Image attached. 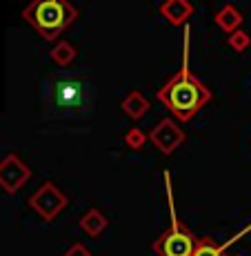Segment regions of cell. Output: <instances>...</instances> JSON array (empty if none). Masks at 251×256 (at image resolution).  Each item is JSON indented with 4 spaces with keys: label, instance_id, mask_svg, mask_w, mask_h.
Wrapping results in <instances>:
<instances>
[{
    "label": "cell",
    "instance_id": "1",
    "mask_svg": "<svg viewBox=\"0 0 251 256\" xmlns=\"http://www.w3.org/2000/svg\"><path fill=\"white\" fill-rule=\"evenodd\" d=\"M158 100L180 122H187L211 100V92L185 65L158 90Z\"/></svg>",
    "mask_w": 251,
    "mask_h": 256
},
{
    "label": "cell",
    "instance_id": "2",
    "mask_svg": "<svg viewBox=\"0 0 251 256\" xmlns=\"http://www.w3.org/2000/svg\"><path fill=\"white\" fill-rule=\"evenodd\" d=\"M22 18L45 40H53L69 24L76 22L78 9L69 0H31L22 12Z\"/></svg>",
    "mask_w": 251,
    "mask_h": 256
},
{
    "label": "cell",
    "instance_id": "3",
    "mask_svg": "<svg viewBox=\"0 0 251 256\" xmlns=\"http://www.w3.org/2000/svg\"><path fill=\"white\" fill-rule=\"evenodd\" d=\"M196 243H198V238L176 218V212L171 208V228L165 234H160V238L154 243V254L156 256H194Z\"/></svg>",
    "mask_w": 251,
    "mask_h": 256
},
{
    "label": "cell",
    "instance_id": "4",
    "mask_svg": "<svg viewBox=\"0 0 251 256\" xmlns=\"http://www.w3.org/2000/svg\"><path fill=\"white\" fill-rule=\"evenodd\" d=\"M29 205L38 212L45 220H53L62 210L67 208V196L62 194L53 183H42L36 190V194H31Z\"/></svg>",
    "mask_w": 251,
    "mask_h": 256
},
{
    "label": "cell",
    "instance_id": "5",
    "mask_svg": "<svg viewBox=\"0 0 251 256\" xmlns=\"http://www.w3.org/2000/svg\"><path fill=\"white\" fill-rule=\"evenodd\" d=\"M147 136H149V140L154 142L156 150H160V154H165V156L174 154L187 138L185 132L180 130L178 122H176L174 118H162Z\"/></svg>",
    "mask_w": 251,
    "mask_h": 256
},
{
    "label": "cell",
    "instance_id": "6",
    "mask_svg": "<svg viewBox=\"0 0 251 256\" xmlns=\"http://www.w3.org/2000/svg\"><path fill=\"white\" fill-rule=\"evenodd\" d=\"M31 170L18 158L16 154H9L0 160V187H2L7 194H13L29 180Z\"/></svg>",
    "mask_w": 251,
    "mask_h": 256
},
{
    "label": "cell",
    "instance_id": "7",
    "mask_svg": "<svg viewBox=\"0 0 251 256\" xmlns=\"http://www.w3.org/2000/svg\"><path fill=\"white\" fill-rule=\"evenodd\" d=\"M160 14L165 16L167 22H171L174 27H180L194 14V4L189 0H165L160 4Z\"/></svg>",
    "mask_w": 251,
    "mask_h": 256
},
{
    "label": "cell",
    "instance_id": "8",
    "mask_svg": "<svg viewBox=\"0 0 251 256\" xmlns=\"http://www.w3.org/2000/svg\"><path fill=\"white\" fill-rule=\"evenodd\" d=\"M80 230L85 232L87 236H91V238H96V236H100L102 232L107 230V225H109V220L105 218V214H102L100 210H89V212H85L82 214V218H80Z\"/></svg>",
    "mask_w": 251,
    "mask_h": 256
},
{
    "label": "cell",
    "instance_id": "9",
    "mask_svg": "<svg viewBox=\"0 0 251 256\" xmlns=\"http://www.w3.org/2000/svg\"><path fill=\"white\" fill-rule=\"evenodd\" d=\"M120 107L131 120H140V118L149 112V100H147L140 92H129L125 98H122Z\"/></svg>",
    "mask_w": 251,
    "mask_h": 256
},
{
    "label": "cell",
    "instance_id": "10",
    "mask_svg": "<svg viewBox=\"0 0 251 256\" xmlns=\"http://www.w3.org/2000/svg\"><path fill=\"white\" fill-rule=\"evenodd\" d=\"M80 80H60L56 92L58 105L62 107H78L80 105Z\"/></svg>",
    "mask_w": 251,
    "mask_h": 256
},
{
    "label": "cell",
    "instance_id": "11",
    "mask_svg": "<svg viewBox=\"0 0 251 256\" xmlns=\"http://www.w3.org/2000/svg\"><path fill=\"white\" fill-rule=\"evenodd\" d=\"M216 24H218L223 32L234 34L236 29L243 24V14H240L234 4H225V7L216 14Z\"/></svg>",
    "mask_w": 251,
    "mask_h": 256
},
{
    "label": "cell",
    "instance_id": "12",
    "mask_svg": "<svg viewBox=\"0 0 251 256\" xmlns=\"http://www.w3.org/2000/svg\"><path fill=\"white\" fill-rule=\"evenodd\" d=\"M51 60L56 62V65H60V67H67V65H71L73 60H76V56H78V52H76V47L71 45L69 40H58L56 45H53L51 49Z\"/></svg>",
    "mask_w": 251,
    "mask_h": 256
},
{
    "label": "cell",
    "instance_id": "13",
    "mask_svg": "<svg viewBox=\"0 0 251 256\" xmlns=\"http://www.w3.org/2000/svg\"><path fill=\"white\" fill-rule=\"evenodd\" d=\"M225 248H227V243L216 245L209 236H205V238H198V243H196L194 256H225Z\"/></svg>",
    "mask_w": 251,
    "mask_h": 256
},
{
    "label": "cell",
    "instance_id": "14",
    "mask_svg": "<svg viewBox=\"0 0 251 256\" xmlns=\"http://www.w3.org/2000/svg\"><path fill=\"white\" fill-rule=\"evenodd\" d=\"M227 45L234 49V52H245V49L251 47V36L245 32V29H236L234 34H229Z\"/></svg>",
    "mask_w": 251,
    "mask_h": 256
},
{
    "label": "cell",
    "instance_id": "15",
    "mask_svg": "<svg viewBox=\"0 0 251 256\" xmlns=\"http://www.w3.org/2000/svg\"><path fill=\"white\" fill-rule=\"evenodd\" d=\"M147 138H149V136H147L142 130L131 127V130H127V134H125V145L131 147V150H140V147L147 142Z\"/></svg>",
    "mask_w": 251,
    "mask_h": 256
},
{
    "label": "cell",
    "instance_id": "16",
    "mask_svg": "<svg viewBox=\"0 0 251 256\" xmlns=\"http://www.w3.org/2000/svg\"><path fill=\"white\" fill-rule=\"evenodd\" d=\"M65 256H91V252H89V250H87L82 243H73L71 248H69L67 252H65Z\"/></svg>",
    "mask_w": 251,
    "mask_h": 256
},
{
    "label": "cell",
    "instance_id": "17",
    "mask_svg": "<svg viewBox=\"0 0 251 256\" xmlns=\"http://www.w3.org/2000/svg\"><path fill=\"white\" fill-rule=\"evenodd\" d=\"M231 256H240V254H231Z\"/></svg>",
    "mask_w": 251,
    "mask_h": 256
}]
</instances>
